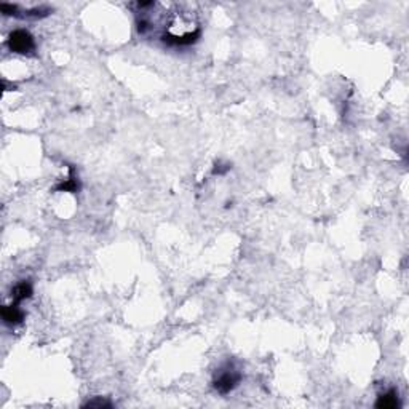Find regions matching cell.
I'll return each instance as SVG.
<instances>
[{
  "label": "cell",
  "instance_id": "obj_5",
  "mask_svg": "<svg viewBox=\"0 0 409 409\" xmlns=\"http://www.w3.org/2000/svg\"><path fill=\"white\" fill-rule=\"evenodd\" d=\"M398 404H400L398 403V393L395 390H390V392L384 393L376 403L377 407H384V409H393V407H397Z\"/></svg>",
  "mask_w": 409,
  "mask_h": 409
},
{
  "label": "cell",
  "instance_id": "obj_7",
  "mask_svg": "<svg viewBox=\"0 0 409 409\" xmlns=\"http://www.w3.org/2000/svg\"><path fill=\"white\" fill-rule=\"evenodd\" d=\"M104 407V406H111V403L109 401H104V400H95V401H88L87 404H85V407Z\"/></svg>",
  "mask_w": 409,
  "mask_h": 409
},
{
  "label": "cell",
  "instance_id": "obj_6",
  "mask_svg": "<svg viewBox=\"0 0 409 409\" xmlns=\"http://www.w3.org/2000/svg\"><path fill=\"white\" fill-rule=\"evenodd\" d=\"M78 189V184H77V179L75 178H69L68 181L66 182H62V184H59V186L56 187V190H71V192H75Z\"/></svg>",
  "mask_w": 409,
  "mask_h": 409
},
{
  "label": "cell",
  "instance_id": "obj_2",
  "mask_svg": "<svg viewBox=\"0 0 409 409\" xmlns=\"http://www.w3.org/2000/svg\"><path fill=\"white\" fill-rule=\"evenodd\" d=\"M8 47L11 51L15 53H21V55H26L34 50L35 44H34V37L24 29H18L13 31L8 37Z\"/></svg>",
  "mask_w": 409,
  "mask_h": 409
},
{
  "label": "cell",
  "instance_id": "obj_3",
  "mask_svg": "<svg viewBox=\"0 0 409 409\" xmlns=\"http://www.w3.org/2000/svg\"><path fill=\"white\" fill-rule=\"evenodd\" d=\"M2 316H4V321L5 323H8V325H18V323L23 321L24 313L16 307V304H11V306H5L4 307Z\"/></svg>",
  "mask_w": 409,
  "mask_h": 409
},
{
  "label": "cell",
  "instance_id": "obj_1",
  "mask_svg": "<svg viewBox=\"0 0 409 409\" xmlns=\"http://www.w3.org/2000/svg\"><path fill=\"white\" fill-rule=\"evenodd\" d=\"M240 380H242V373L232 363H227L226 366H222L216 373L213 385L219 393L226 395L239 385Z\"/></svg>",
  "mask_w": 409,
  "mask_h": 409
},
{
  "label": "cell",
  "instance_id": "obj_4",
  "mask_svg": "<svg viewBox=\"0 0 409 409\" xmlns=\"http://www.w3.org/2000/svg\"><path fill=\"white\" fill-rule=\"evenodd\" d=\"M13 304H18V302L29 299L32 296V286L29 282H21L19 285H16L13 288Z\"/></svg>",
  "mask_w": 409,
  "mask_h": 409
}]
</instances>
